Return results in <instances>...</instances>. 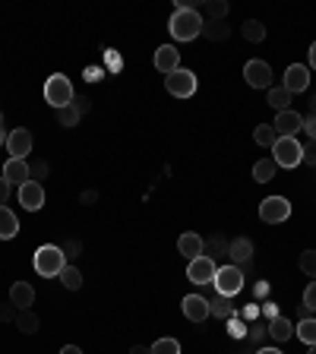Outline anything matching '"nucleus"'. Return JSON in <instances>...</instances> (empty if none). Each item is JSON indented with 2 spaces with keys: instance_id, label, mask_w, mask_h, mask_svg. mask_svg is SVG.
<instances>
[{
  "instance_id": "obj_31",
  "label": "nucleus",
  "mask_w": 316,
  "mask_h": 354,
  "mask_svg": "<svg viewBox=\"0 0 316 354\" xmlns=\"http://www.w3.org/2000/svg\"><path fill=\"white\" fill-rule=\"evenodd\" d=\"M225 317V319H231V304H228V297H212V301H209V317Z\"/></svg>"
},
{
  "instance_id": "obj_33",
  "label": "nucleus",
  "mask_w": 316,
  "mask_h": 354,
  "mask_svg": "<svg viewBox=\"0 0 316 354\" xmlns=\"http://www.w3.org/2000/svg\"><path fill=\"white\" fill-rule=\"evenodd\" d=\"M228 247H231V243L225 241V237H212V241H209V253H206V257H209V259L228 257Z\"/></svg>"
},
{
  "instance_id": "obj_23",
  "label": "nucleus",
  "mask_w": 316,
  "mask_h": 354,
  "mask_svg": "<svg viewBox=\"0 0 316 354\" xmlns=\"http://www.w3.org/2000/svg\"><path fill=\"white\" fill-rule=\"evenodd\" d=\"M272 177H275V162L272 158H259V162L253 165V180H257V184H269Z\"/></svg>"
},
{
  "instance_id": "obj_3",
  "label": "nucleus",
  "mask_w": 316,
  "mask_h": 354,
  "mask_svg": "<svg viewBox=\"0 0 316 354\" xmlns=\"http://www.w3.org/2000/svg\"><path fill=\"white\" fill-rule=\"evenodd\" d=\"M272 162L275 168H297L304 162V146L295 136H279L272 146Z\"/></svg>"
},
{
  "instance_id": "obj_27",
  "label": "nucleus",
  "mask_w": 316,
  "mask_h": 354,
  "mask_svg": "<svg viewBox=\"0 0 316 354\" xmlns=\"http://www.w3.org/2000/svg\"><path fill=\"white\" fill-rule=\"evenodd\" d=\"M57 279L64 281V288H70V291H80L82 288V272L76 269V266H64V272H60Z\"/></svg>"
},
{
  "instance_id": "obj_10",
  "label": "nucleus",
  "mask_w": 316,
  "mask_h": 354,
  "mask_svg": "<svg viewBox=\"0 0 316 354\" xmlns=\"http://www.w3.org/2000/svg\"><path fill=\"white\" fill-rule=\"evenodd\" d=\"M281 86H285L291 95H297V92H307V88H310V66L291 64L285 70V82H281Z\"/></svg>"
},
{
  "instance_id": "obj_22",
  "label": "nucleus",
  "mask_w": 316,
  "mask_h": 354,
  "mask_svg": "<svg viewBox=\"0 0 316 354\" xmlns=\"http://www.w3.org/2000/svg\"><path fill=\"white\" fill-rule=\"evenodd\" d=\"M291 332H295V326L288 323V317H272L269 319V335H272L275 342L291 339Z\"/></svg>"
},
{
  "instance_id": "obj_37",
  "label": "nucleus",
  "mask_w": 316,
  "mask_h": 354,
  "mask_svg": "<svg viewBox=\"0 0 316 354\" xmlns=\"http://www.w3.org/2000/svg\"><path fill=\"white\" fill-rule=\"evenodd\" d=\"M44 174H48V165H44V162H32V168H29V180H32V177H44Z\"/></svg>"
},
{
  "instance_id": "obj_26",
  "label": "nucleus",
  "mask_w": 316,
  "mask_h": 354,
  "mask_svg": "<svg viewBox=\"0 0 316 354\" xmlns=\"http://www.w3.org/2000/svg\"><path fill=\"white\" fill-rule=\"evenodd\" d=\"M80 118H82V111L76 108V102H70L66 108L57 111V124L60 127H76V124H80Z\"/></svg>"
},
{
  "instance_id": "obj_15",
  "label": "nucleus",
  "mask_w": 316,
  "mask_h": 354,
  "mask_svg": "<svg viewBox=\"0 0 316 354\" xmlns=\"http://www.w3.org/2000/svg\"><path fill=\"white\" fill-rule=\"evenodd\" d=\"M155 66L171 76L174 70H180V51H177L174 44H162V48L155 51Z\"/></svg>"
},
{
  "instance_id": "obj_21",
  "label": "nucleus",
  "mask_w": 316,
  "mask_h": 354,
  "mask_svg": "<svg viewBox=\"0 0 316 354\" xmlns=\"http://www.w3.org/2000/svg\"><path fill=\"white\" fill-rule=\"evenodd\" d=\"M266 98H269V104H272L279 114H281V111H291V92H288L285 86H272Z\"/></svg>"
},
{
  "instance_id": "obj_38",
  "label": "nucleus",
  "mask_w": 316,
  "mask_h": 354,
  "mask_svg": "<svg viewBox=\"0 0 316 354\" xmlns=\"http://www.w3.org/2000/svg\"><path fill=\"white\" fill-rule=\"evenodd\" d=\"M304 133L310 140H316V118H304Z\"/></svg>"
},
{
  "instance_id": "obj_7",
  "label": "nucleus",
  "mask_w": 316,
  "mask_h": 354,
  "mask_svg": "<svg viewBox=\"0 0 316 354\" xmlns=\"http://www.w3.org/2000/svg\"><path fill=\"white\" fill-rule=\"evenodd\" d=\"M165 88H168L174 98H190L196 92V76L190 70H174L171 76H165Z\"/></svg>"
},
{
  "instance_id": "obj_14",
  "label": "nucleus",
  "mask_w": 316,
  "mask_h": 354,
  "mask_svg": "<svg viewBox=\"0 0 316 354\" xmlns=\"http://www.w3.org/2000/svg\"><path fill=\"white\" fill-rule=\"evenodd\" d=\"M184 317L190 319V323H203V319L209 317V297H199V295H187L184 297Z\"/></svg>"
},
{
  "instance_id": "obj_34",
  "label": "nucleus",
  "mask_w": 316,
  "mask_h": 354,
  "mask_svg": "<svg viewBox=\"0 0 316 354\" xmlns=\"http://www.w3.org/2000/svg\"><path fill=\"white\" fill-rule=\"evenodd\" d=\"M301 269L310 275V279H316V250H304L301 253Z\"/></svg>"
},
{
  "instance_id": "obj_32",
  "label": "nucleus",
  "mask_w": 316,
  "mask_h": 354,
  "mask_svg": "<svg viewBox=\"0 0 316 354\" xmlns=\"http://www.w3.org/2000/svg\"><path fill=\"white\" fill-rule=\"evenodd\" d=\"M149 351L152 354H180V342L177 339H158Z\"/></svg>"
},
{
  "instance_id": "obj_19",
  "label": "nucleus",
  "mask_w": 316,
  "mask_h": 354,
  "mask_svg": "<svg viewBox=\"0 0 316 354\" xmlns=\"http://www.w3.org/2000/svg\"><path fill=\"white\" fill-rule=\"evenodd\" d=\"M203 247H206V243H203V237L199 234H180L177 237V250L184 253L187 259H196V257H203Z\"/></svg>"
},
{
  "instance_id": "obj_30",
  "label": "nucleus",
  "mask_w": 316,
  "mask_h": 354,
  "mask_svg": "<svg viewBox=\"0 0 316 354\" xmlns=\"http://www.w3.org/2000/svg\"><path fill=\"white\" fill-rule=\"evenodd\" d=\"M16 326H19L22 332H38V317L32 313V310H19V317H16Z\"/></svg>"
},
{
  "instance_id": "obj_40",
  "label": "nucleus",
  "mask_w": 316,
  "mask_h": 354,
  "mask_svg": "<svg viewBox=\"0 0 316 354\" xmlns=\"http://www.w3.org/2000/svg\"><path fill=\"white\" fill-rule=\"evenodd\" d=\"M307 57H310V70H316V41L310 44V51H307Z\"/></svg>"
},
{
  "instance_id": "obj_13",
  "label": "nucleus",
  "mask_w": 316,
  "mask_h": 354,
  "mask_svg": "<svg viewBox=\"0 0 316 354\" xmlns=\"http://www.w3.org/2000/svg\"><path fill=\"white\" fill-rule=\"evenodd\" d=\"M275 133L279 136H297V133L304 130V118L297 114V111H281V114H275Z\"/></svg>"
},
{
  "instance_id": "obj_4",
  "label": "nucleus",
  "mask_w": 316,
  "mask_h": 354,
  "mask_svg": "<svg viewBox=\"0 0 316 354\" xmlns=\"http://www.w3.org/2000/svg\"><path fill=\"white\" fill-rule=\"evenodd\" d=\"M44 102L51 104V108H66V104L73 102V82L66 80L64 73H54L51 80L44 82Z\"/></svg>"
},
{
  "instance_id": "obj_28",
  "label": "nucleus",
  "mask_w": 316,
  "mask_h": 354,
  "mask_svg": "<svg viewBox=\"0 0 316 354\" xmlns=\"http://www.w3.org/2000/svg\"><path fill=\"white\" fill-rule=\"evenodd\" d=\"M243 38H247V41H253V44L263 41V38H266V26L259 19H247V22H243Z\"/></svg>"
},
{
  "instance_id": "obj_17",
  "label": "nucleus",
  "mask_w": 316,
  "mask_h": 354,
  "mask_svg": "<svg viewBox=\"0 0 316 354\" xmlns=\"http://www.w3.org/2000/svg\"><path fill=\"white\" fill-rule=\"evenodd\" d=\"M3 177L10 180V187H22L26 180H29V162L26 158H10L7 165H3Z\"/></svg>"
},
{
  "instance_id": "obj_39",
  "label": "nucleus",
  "mask_w": 316,
  "mask_h": 354,
  "mask_svg": "<svg viewBox=\"0 0 316 354\" xmlns=\"http://www.w3.org/2000/svg\"><path fill=\"white\" fill-rule=\"evenodd\" d=\"M7 199H10V180L7 177H0V206H3Z\"/></svg>"
},
{
  "instance_id": "obj_45",
  "label": "nucleus",
  "mask_w": 316,
  "mask_h": 354,
  "mask_svg": "<svg viewBox=\"0 0 316 354\" xmlns=\"http://www.w3.org/2000/svg\"><path fill=\"white\" fill-rule=\"evenodd\" d=\"M257 354H281V351H279V348H259Z\"/></svg>"
},
{
  "instance_id": "obj_5",
  "label": "nucleus",
  "mask_w": 316,
  "mask_h": 354,
  "mask_svg": "<svg viewBox=\"0 0 316 354\" xmlns=\"http://www.w3.org/2000/svg\"><path fill=\"white\" fill-rule=\"evenodd\" d=\"M215 291H219L221 297H234L237 291L243 288V272H241V266H221L219 272H215Z\"/></svg>"
},
{
  "instance_id": "obj_16",
  "label": "nucleus",
  "mask_w": 316,
  "mask_h": 354,
  "mask_svg": "<svg viewBox=\"0 0 316 354\" xmlns=\"http://www.w3.org/2000/svg\"><path fill=\"white\" fill-rule=\"evenodd\" d=\"M10 304L19 310H32V304H35V288H32L29 281H16V285L10 288Z\"/></svg>"
},
{
  "instance_id": "obj_2",
  "label": "nucleus",
  "mask_w": 316,
  "mask_h": 354,
  "mask_svg": "<svg viewBox=\"0 0 316 354\" xmlns=\"http://www.w3.org/2000/svg\"><path fill=\"white\" fill-rule=\"evenodd\" d=\"M64 266H66V253L57 243H44V247L35 250V272L41 279H57L64 272Z\"/></svg>"
},
{
  "instance_id": "obj_36",
  "label": "nucleus",
  "mask_w": 316,
  "mask_h": 354,
  "mask_svg": "<svg viewBox=\"0 0 316 354\" xmlns=\"http://www.w3.org/2000/svg\"><path fill=\"white\" fill-rule=\"evenodd\" d=\"M304 307H307V310H316V281H310L307 291H304Z\"/></svg>"
},
{
  "instance_id": "obj_1",
  "label": "nucleus",
  "mask_w": 316,
  "mask_h": 354,
  "mask_svg": "<svg viewBox=\"0 0 316 354\" xmlns=\"http://www.w3.org/2000/svg\"><path fill=\"white\" fill-rule=\"evenodd\" d=\"M168 29H171V35L177 38V41H193V38H199L203 35V16L196 13V7H177V13L171 16V22H168Z\"/></svg>"
},
{
  "instance_id": "obj_12",
  "label": "nucleus",
  "mask_w": 316,
  "mask_h": 354,
  "mask_svg": "<svg viewBox=\"0 0 316 354\" xmlns=\"http://www.w3.org/2000/svg\"><path fill=\"white\" fill-rule=\"evenodd\" d=\"M19 203L22 209H29V212H38V209L44 206V190L38 180H26V184L19 187Z\"/></svg>"
},
{
  "instance_id": "obj_42",
  "label": "nucleus",
  "mask_w": 316,
  "mask_h": 354,
  "mask_svg": "<svg viewBox=\"0 0 316 354\" xmlns=\"http://www.w3.org/2000/svg\"><path fill=\"white\" fill-rule=\"evenodd\" d=\"M0 319H13V307H0Z\"/></svg>"
},
{
  "instance_id": "obj_11",
  "label": "nucleus",
  "mask_w": 316,
  "mask_h": 354,
  "mask_svg": "<svg viewBox=\"0 0 316 354\" xmlns=\"http://www.w3.org/2000/svg\"><path fill=\"white\" fill-rule=\"evenodd\" d=\"M7 149L13 158H26L32 152V133L26 127H16V130L7 133Z\"/></svg>"
},
{
  "instance_id": "obj_41",
  "label": "nucleus",
  "mask_w": 316,
  "mask_h": 354,
  "mask_svg": "<svg viewBox=\"0 0 316 354\" xmlns=\"http://www.w3.org/2000/svg\"><path fill=\"white\" fill-rule=\"evenodd\" d=\"M60 354H82V348H76V345H64V348H60Z\"/></svg>"
},
{
  "instance_id": "obj_24",
  "label": "nucleus",
  "mask_w": 316,
  "mask_h": 354,
  "mask_svg": "<svg viewBox=\"0 0 316 354\" xmlns=\"http://www.w3.org/2000/svg\"><path fill=\"white\" fill-rule=\"evenodd\" d=\"M253 140H257V146H266V149H272L275 140H279V133H275L272 124H259L257 130H253Z\"/></svg>"
},
{
  "instance_id": "obj_25",
  "label": "nucleus",
  "mask_w": 316,
  "mask_h": 354,
  "mask_svg": "<svg viewBox=\"0 0 316 354\" xmlns=\"http://www.w3.org/2000/svg\"><path fill=\"white\" fill-rule=\"evenodd\" d=\"M295 332H297V339H301L307 348L316 345V319H313V317H310V319H301Z\"/></svg>"
},
{
  "instance_id": "obj_44",
  "label": "nucleus",
  "mask_w": 316,
  "mask_h": 354,
  "mask_svg": "<svg viewBox=\"0 0 316 354\" xmlns=\"http://www.w3.org/2000/svg\"><path fill=\"white\" fill-rule=\"evenodd\" d=\"M130 354H152V351H149L146 345H133V351H130Z\"/></svg>"
},
{
  "instance_id": "obj_43",
  "label": "nucleus",
  "mask_w": 316,
  "mask_h": 354,
  "mask_svg": "<svg viewBox=\"0 0 316 354\" xmlns=\"http://www.w3.org/2000/svg\"><path fill=\"white\" fill-rule=\"evenodd\" d=\"M7 142V127H3V118H0V146Z\"/></svg>"
},
{
  "instance_id": "obj_46",
  "label": "nucleus",
  "mask_w": 316,
  "mask_h": 354,
  "mask_svg": "<svg viewBox=\"0 0 316 354\" xmlns=\"http://www.w3.org/2000/svg\"><path fill=\"white\" fill-rule=\"evenodd\" d=\"M310 118H316V95L310 98Z\"/></svg>"
},
{
  "instance_id": "obj_29",
  "label": "nucleus",
  "mask_w": 316,
  "mask_h": 354,
  "mask_svg": "<svg viewBox=\"0 0 316 354\" xmlns=\"http://www.w3.org/2000/svg\"><path fill=\"white\" fill-rule=\"evenodd\" d=\"M228 26H225V22H209V26H206V22H203V35H206L209 38V41H221V38H228Z\"/></svg>"
},
{
  "instance_id": "obj_9",
  "label": "nucleus",
  "mask_w": 316,
  "mask_h": 354,
  "mask_svg": "<svg viewBox=\"0 0 316 354\" xmlns=\"http://www.w3.org/2000/svg\"><path fill=\"white\" fill-rule=\"evenodd\" d=\"M243 80L250 82L253 88H272V66L266 64V60H247Z\"/></svg>"
},
{
  "instance_id": "obj_18",
  "label": "nucleus",
  "mask_w": 316,
  "mask_h": 354,
  "mask_svg": "<svg viewBox=\"0 0 316 354\" xmlns=\"http://www.w3.org/2000/svg\"><path fill=\"white\" fill-rule=\"evenodd\" d=\"M228 257H231V263H234V266L250 263V257H253V241H250V237H237V241H231Z\"/></svg>"
},
{
  "instance_id": "obj_8",
  "label": "nucleus",
  "mask_w": 316,
  "mask_h": 354,
  "mask_svg": "<svg viewBox=\"0 0 316 354\" xmlns=\"http://www.w3.org/2000/svg\"><path fill=\"white\" fill-rule=\"evenodd\" d=\"M215 272H219V266H215V259H209L206 253L190 259V266H187V279H190L193 285H209V281H215Z\"/></svg>"
},
{
  "instance_id": "obj_47",
  "label": "nucleus",
  "mask_w": 316,
  "mask_h": 354,
  "mask_svg": "<svg viewBox=\"0 0 316 354\" xmlns=\"http://www.w3.org/2000/svg\"><path fill=\"white\" fill-rule=\"evenodd\" d=\"M310 354H316V345H310Z\"/></svg>"
},
{
  "instance_id": "obj_6",
  "label": "nucleus",
  "mask_w": 316,
  "mask_h": 354,
  "mask_svg": "<svg viewBox=\"0 0 316 354\" xmlns=\"http://www.w3.org/2000/svg\"><path fill=\"white\" fill-rule=\"evenodd\" d=\"M288 215H291V203H288L285 196H266L263 203H259V218H263L266 225L288 221Z\"/></svg>"
},
{
  "instance_id": "obj_35",
  "label": "nucleus",
  "mask_w": 316,
  "mask_h": 354,
  "mask_svg": "<svg viewBox=\"0 0 316 354\" xmlns=\"http://www.w3.org/2000/svg\"><path fill=\"white\" fill-rule=\"evenodd\" d=\"M206 13L212 16L215 22H221V16L228 13V3H225V0H209V3H206Z\"/></svg>"
},
{
  "instance_id": "obj_20",
  "label": "nucleus",
  "mask_w": 316,
  "mask_h": 354,
  "mask_svg": "<svg viewBox=\"0 0 316 354\" xmlns=\"http://www.w3.org/2000/svg\"><path fill=\"white\" fill-rule=\"evenodd\" d=\"M16 234H19V218L7 206H0V241H10Z\"/></svg>"
}]
</instances>
